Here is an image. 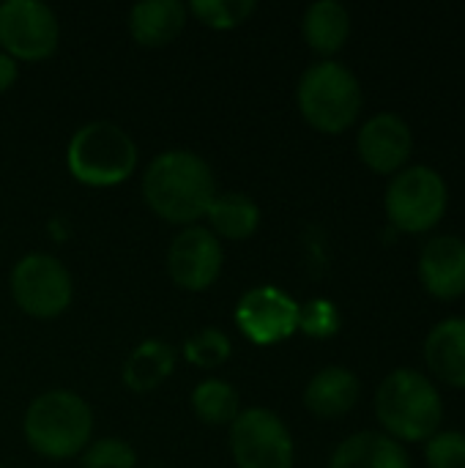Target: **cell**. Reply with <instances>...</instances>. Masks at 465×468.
I'll list each match as a JSON object with an SVG mask.
<instances>
[{"label": "cell", "mask_w": 465, "mask_h": 468, "mask_svg": "<svg viewBox=\"0 0 465 468\" xmlns=\"http://www.w3.org/2000/svg\"><path fill=\"white\" fill-rule=\"evenodd\" d=\"M143 195L148 206L167 222H195L200 219L211 200L217 197V184L208 162L195 151H164L159 154L145 176Z\"/></svg>", "instance_id": "obj_1"}, {"label": "cell", "mask_w": 465, "mask_h": 468, "mask_svg": "<svg viewBox=\"0 0 465 468\" xmlns=\"http://www.w3.org/2000/svg\"><path fill=\"white\" fill-rule=\"evenodd\" d=\"M375 417L395 441H428L441 428L444 400L425 373L403 367L381 381Z\"/></svg>", "instance_id": "obj_2"}, {"label": "cell", "mask_w": 465, "mask_h": 468, "mask_svg": "<svg viewBox=\"0 0 465 468\" xmlns=\"http://www.w3.org/2000/svg\"><path fill=\"white\" fill-rule=\"evenodd\" d=\"M296 96L310 126L326 134H340L354 126L365 101L356 74L337 60H321L310 66L299 80Z\"/></svg>", "instance_id": "obj_3"}, {"label": "cell", "mask_w": 465, "mask_h": 468, "mask_svg": "<svg viewBox=\"0 0 465 468\" xmlns=\"http://www.w3.org/2000/svg\"><path fill=\"white\" fill-rule=\"evenodd\" d=\"M93 431V414L88 403L66 389L38 395L25 414L27 444L47 458L77 455Z\"/></svg>", "instance_id": "obj_4"}, {"label": "cell", "mask_w": 465, "mask_h": 468, "mask_svg": "<svg viewBox=\"0 0 465 468\" xmlns=\"http://www.w3.org/2000/svg\"><path fill=\"white\" fill-rule=\"evenodd\" d=\"M66 159L77 181L90 186H112L132 176L137 165V145L121 126L93 121L74 132Z\"/></svg>", "instance_id": "obj_5"}, {"label": "cell", "mask_w": 465, "mask_h": 468, "mask_svg": "<svg viewBox=\"0 0 465 468\" xmlns=\"http://www.w3.org/2000/svg\"><path fill=\"white\" fill-rule=\"evenodd\" d=\"M384 206L392 228L400 233H428L444 219L449 189L439 170L428 165H408L392 176Z\"/></svg>", "instance_id": "obj_6"}, {"label": "cell", "mask_w": 465, "mask_h": 468, "mask_svg": "<svg viewBox=\"0 0 465 468\" xmlns=\"http://www.w3.org/2000/svg\"><path fill=\"white\" fill-rule=\"evenodd\" d=\"M230 450L238 468H293V439L266 409H249L233 420Z\"/></svg>", "instance_id": "obj_7"}, {"label": "cell", "mask_w": 465, "mask_h": 468, "mask_svg": "<svg viewBox=\"0 0 465 468\" xmlns=\"http://www.w3.org/2000/svg\"><path fill=\"white\" fill-rule=\"evenodd\" d=\"M11 293L27 315L55 318L71 302V274L58 258L33 252L14 266Z\"/></svg>", "instance_id": "obj_8"}, {"label": "cell", "mask_w": 465, "mask_h": 468, "mask_svg": "<svg viewBox=\"0 0 465 468\" xmlns=\"http://www.w3.org/2000/svg\"><path fill=\"white\" fill-rule=\"evenodd\" d=\"M58 19L47 3L5 0L0 3V44L5 55L41 60L58 47Z\"/></svg>", "instance_id": "obj_9"}, {"label": "cell", "mask_w": 465, "mask_h": 468, "mask_svg": "<svg viewBox=\"0 0 465 468\" xmlns=\"http://www.w3.org/2000/svg\"><path fill=\"white\" fill-rule=\"evenodd\" d=\"M236 321L252 343L271 346L299 329V304L280 288H252L238 302Z\"/></svg>", "instance_id": "obj_10"}, {"label": "cell", "mask_w": 465, "mask_h": 468, "mask_svg": "<svg viewBox=\"0 0 465 468\" xmlns=\"http://www.w3.org/2000/svg\"><path fill=\"white\" fill-rule=\"evenodd\" d=\"M167 269L175 285L186 291H206L222 271V244L206 228H186L167 252Z\"/></svg>", "instance_id": "obj_11"}, {"label": "cell", "mask_w": 465, "mask_h": 468, "mask_svg": "<svg viewBox=\"0 0 465 468\" xmlns=\"http://www.w3.org/2000/svg\"><path fill=\"white\" fill-rule=\"evenodd\" d=\"M356 148L370 170L381 176H395L408 167L414 151V132L408 121L397 112H378L359 129Z\"/></svg>", "instance_id": "obj_12"}, {"label": "cell", "mask_w": 465, "mask_h": 468, "mask_svg": "<svg viewBox=\"0 0 465 468\" xmlns=\"http://www.w3.org/2000/svg\"><path fill=\"white\" fill-rule=\"evenodd\" d=\"M419 282L441 302L465 296V241L460 236H436L422 247Z\"/></svg>", "instance_id": "obj_13"}, {"label": "cell", "mask_w": 465, "mask_h": 468, "mask_svg": "<svg viewBox=\"0 0 465 468\" xmlns=\"http://www.w3.org/2000/svg\"><path fill=\"white\" fill-rule=\"evenodd\" d=\"M425 365L447 387L465 389V315L436 324L425 340Z\"/></svg>", "instance_id": "obj_14"}, {"label": "cell", "mask_w": 465, "mask_h": 468, "mask_svg": "<svg viewBox=\"0 0 465 468\" xmlns=\"http://www.w3.org/2000/svg\"><path fill=\"white\" fill-rule=\"evenodd\" d=\"M329 468H411V461L403 444L392 436L365 431L334 450Z\"/></svg>", "instance_id": "obj_15"}, {"label": "cell", "mask_w": 465, "mask_h": 468, "mask_svg": "<svg viewBox=\"0 0 465 468\" xmlns=\"http://www.w3.org/2000/svg\"><path fill=\"white\" fill-rule=\"evenodd\" d=\"M359 378L348 367H323L307 384L304 403L321 420H337L348 414L359 400Z\"/></svg>", "instance_id": "obj_16"}, {"label": "cell", "mask_w": 465, "mask_h": 468, "mask_svg": "<svg viewBox=\"0 0 465 468\" xmlns=\"http://www.w3.org/2000/svg\"><path fill=\"white\" fill-rule=\"evenodd\" d=\"M186 22V8L178 0H143L129 14L132 36L145 47L173 41Z\"/></svg>", "instance_id": "obj_17"}, {"label": "cell", "mask_w": 465, "mask_h": 468, "mask_svg": "<svg viewBox=\"0 0 465 468\" xmlns=\"http://www.w3.org/2000/svg\"><path fill=\"white\" fill-rule=\"evenodd\" d=\"M351 36V14L337 0H318L304 14V38L321 55H334Z\"/></svg>", "instance_id": "obj_18"}, {"label": "cell", "mask_w": 465, "mask_h": 468, "mask_svg": "<svg viewBox=\"0 0 465 468\" xmlns=\"http://www.w3.org/2000/svg\"><path fill=\"white\" fill-rule=\"evenodd\" d=\"M175 365V348L167 346L164 340H145L143 346H137L126 365H123V381L129 389L145 395L151 389H156Z\"/></svg>", "instance_id": "obj_19"}, {"label": "cell", "mask_w": 465, "mask_h": 468, "mask_svg": "<svg viewBox=\"0 0 465 468\" xmlns=\"http://www.w3.org/2000/svg\"><path fill=\"white\" fill-rule=\"evenodd\" d=\"M206 214L211 219L214 233H219L222 239H233V241L252 236L260 222V208L255 206L249 195H241V192L217 195Z\"/></svg>", "instance_id": "obj_20"}, {"label": "cell", "mask_w": 465, "mask_h": 468, "mask_svg": "<svg viewBox=\"0 0 465 468\" xmlns=\"http://www.w3.org/2000/svg\"><path fill=\"white\" fill-rule=\"evenodd\" d=\"M192 406H195V414L208 425H225V422H233L238 417L236 389L225 381H217V378L195 387Z\"/></svg>", "instance_id": "obj_21"}, {"label": "cell", "mask_w": 465, "mask_h": 468, "mask_svg": "<svg viewBox=\"0 0 465 468\" xmlns=\"http://www.w3.org/2000/svg\"><path fill=\"white\" fill-rule=\"evenodd\" d=\"M184 356L197 367H217L230 356V340L219 329H200L184 343Z\"/></svg>", "instance_id": "obj_22"}, {"label": "cell", "mask_w": 465, "mask_h": 468, "mask_svg": "<svg viewBox=\"0 0 465 468\" xmlns=\"http://www.w3.org/2000/svg\"><path fill=\"white\" fill-rule=\"evenodd\" d=\"M189 8L211 27H236L255 11V0H192Z\"/></svg>", "instance_id": "obj_23"}, {"label": "cell", "mask_w": 465, "mask_h": 468, "mask_svg": "<svg viewBox=\"0 0 465 468\" xmlns=\"http://www.w3.org/2000/svg\"><path fill=\"white\" fill-rule=\"evenodd\" d=\"M340 310L329 299H312L304 307H299V329L310 337L326 340L340 332Z\"/></svg>", "instance_id": "obj_24"}, {"label": "cell", "mask_w": 465, "mask_h": 468, "mask_svg": "<svg viewBox=\"0 0 465 468\" xmlns=\"http://www.w3.org/2000/svg\"><path fill=\"white\" fill-rule=\"evenodd\" d=\"M428 468H465V433L463 431H439L425 444Z\"/></svg>", "instance_id": "obj_25"}, {"label": "cell", "mask_w": 465, "mask_h": 468, "mask_svg": "<svg viewBox=\"0 0 465 468\" xmlns=\"http://www.w3.org/2000/svg\"><path fill=\"white\" fill-rule=\"evenodd\" d=\"M134 463H137L134 450L121 439H101L90 444L88 452L82 455L85 468H134Z\"/></svg>", "instance_id": "obj_26"}, {"label": "cell", "mask_w": 465, "mask_h": 468, "mask_svg": "<svg viewBox=\"0 0 465 468\" xmlns=\"http://www.w3.org/2000/svg\"><path fill=\"white\" fill-rule=\"evenodd\" d=\"M14 80H16V60H14L11 55L0 52V93H3L5 88H11Z\"/></svg>", "instance_id": "obj_27"}, {"label": "cell", "mask_w": 465, "mask_h": 468, "mask_svg": "<svg viewBox=\"0 0 465 468\" xmlns=\"http://www.w3.org/2000/svg\"><path fill=\"white\" fill-rule=\"evenodd\" d=\"M0 468H3V466H0Z\"/></svg>", "instance_id": "obj_28"}]
</instances>
